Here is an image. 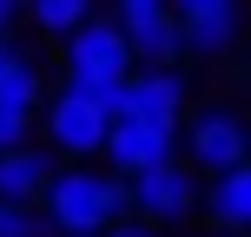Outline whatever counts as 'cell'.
Here are the masks:
<instances>
[{
  "mask_svg": "<svg viewBox=\"0 0 251 237\" xmlns=\"http://www.w3.org/2000/svg\"><path fill=\"white\" fill-rule=\"evenodd\" d=\"M40 217L53 224V237H100L113 217H126V178H113L93 158L53 165L47 191H40Z\"/></svg>",
  "mask_w": 251,
  "mask_h": 237,
  "instance_id": "6da1fadb",
  "label": "cell"
},
{
  "mask_svg": "<svg viewBox=\"0 0 251 237\" xmlns=\"http://www.w3.org/2000/svg\"><path fill=\"white\" fill-rule=\"evenodd\" d=\"M132 73V53L113 13H86L73 33L60 40V86H79L100 99L106 119H119V79Z\"/></svg>",
  "mask_w": 251,
  "mask_h": 237,
  "instance_id": "7a4b0ae2",
  "label": "cell"
},
{
  "mask_svg": "<svg viewBox=\"0 0 251 237\" xmlns=\"http://www.w3.org/2000/svg\"><path fill=\"white\" fill-rule=\"evenodd\" d=\"M192 211H199V172L185 158H159L126 178V217H139V224L165 231V224H185Z\"/></svg>",
  "mask_w": 251,
  "mask_h": 237,
  "instance_id": "3957f363",
  "label": "cell"
},
{
  "mask_svg": "<svg viewBox=\"0 0 251 237\" xmlns=\"http://www.w3.org/2000/svg\"><path fill=\"white\" fill-rule=\"evenodd\" d=\"M245 145H251V132H245L238 106H199V112L178 119V158H185L199 178L245 165Z\"/></svg>",
  "mask_w": 251,
  "mask_h": 237,
  "instance_id": "277c9868",
  "label": "cell"
},
{
  "mask_svg": "<svg viewBox=\"0 0 251 237\" xmlns=\"http://www.w3.org/2000/svg\"><path fill=\"white\" fill-rule=\"evenodd\" d=\"M40 119H47V151H53V158H66V165L100 158V138H106V125H113V119L100 112V99L79 92V86L47 92V99H40Z\"/></svg>",
  "mask_w": 251,
  "mask_h": 237,
  "instance_id": "5b68a950",
  "label": "cell"
},
{
  "mask_svg": "<svg viewBox=\"0 0 251 237\" xmlns=\"http://www.w3.org/2000/svg\"><path fill=\"white\" fill-rule=\"evenodd\" d=\"M192 112V73L185 66H132L119 79V119H159L178 125Z\"/></svg>",
  "mask_w": 251,
  "mask_h": 237,
  "instance_id": "8992f818",
  "label": "cell"
},
{
  "mask_svg": "<svg viewBox=\"0 0 251 237\" xmlns=\"http://www.w3.org/2000/svg\"><path fill=\"white\" fill-rule=\"evenodd\" d=\"M100 158L113 178H132L159 158H178V125H159V119H113L100 138Z\"/></svg>",
  "mask_w": 251,
  "mask_h": 237,
  "instance_id": "52a82bcc",
  "label": "cell"
},
{
  "mask_svg": "<svg viewBox=\"0 0 251 237\" xmlns=\"http://www.w3.org/2000/svg\"><path fill=\"white\" fill-rule=\"evenodd\" d=\"M238 40H245V7L238 0L199 13V20H178V53L199 60V66H225L231 53H238Z\"/></svg>",
  "mask_w": 251,
  "mask_h": 237,
  "instance_id": "ba28073f",
  "label": "cell"
},
{
  "mask_svg": "<svg viewBox=\"0 0 251 237\" xmlns=\"http://www.w3.org/2000/svg\"><path fill=\"white\" fill-rule=\"evenodd\" d=\"M113 20L126 33L132 66H185V53H178V20L165 7H152V13H113Z\"/></svg>",
  "mask_w": 251,
  "mask_h": 237,
  "instance_id": "9c48e42d",
  "label": "cell"
},
{
  "mask_svg": "<svg viewBox=\"0 0 251 237\" xmlns=\"http://www.w3.org/2000/svg\"><path fill=\"white\" fill-rule=\"evenodd\" d=\"M199 211L212 217L218 231H245V224H251V165L212 172V178L199 185Z\"/></svg>",
  "mask_w": 251,
  "mask_h": 237,
  "instance_id": "30bf717a",
  "label": "cell"
},
{
  "mask_svg": "<svg viewBox=\"0 0 251 237\" xmlns=\"http://www.w3.org/2000/svg\"><path fill=\"white\" fill-rule=\"evenodd\" d=\"M53 165H60V158H53L47 145H7V151H0V198H7V204H40Z\"/></svg>",
  "mask_w": 251,
  "mask_h": 237,
  "instance_id": "8fae6325",
  "label": "cell"
},
{
  "mask_svg": "<svg viewBox=\"0 0 251 237\" xmlns=\"http://www.w3.org/2000/svg\"><path fill=\"white\" fill-rule=\"evenodd\" d=\"M40 99H47V73H40V60H26L20 46L0 60V106H13V112H40Z\"/></svg>",
  "mask_w": 251,
  "mask_h": 237,
  "instance_id": "7c38bea8",
  "label": "cell"
},
{
  "mask_svg": "<svg viewBox=\"0 0 251 237\" xmlns=\"http://www.w3.org/2000/svg\"><path fill=\"white\" fill-rule=\"evenodd\" d=\"M86 13H100V0H26L20 7V20H33L40 26V40H66Z\"/></svg>",
  "mask_w": 251,
  "mask_h": 237,
  "instance_id": "4fadbf2b",
  "label": "cell"
},
{
  "mask_svg": "<svg viewBox=\"0 0 251 237\" xmlns=\"http://www.w3.org/2000/svg\"><path fill=\"white\" fill-rule=\"evenodd\" d=\"M0 237H53V224L40 217V204H7L0 198Z\"/></svg>",
  "mask_w": 251,
  "mask_h": 237,
  "instance_id": "5bb4252c",
  "label": "cell"
},
{
  "mask_svg": "<svg viewBox=\"0 0 251 237\" xmlns=\"http://www.w3.org/2000/svg\"><path fill=\"white\" fill-rule=\"evenodd\" d=\"M26 132H33V112H13V106H0V151H7V145H26Z\"/></svg>",
  "mask_w": 251,
  "mask_h": 237,
  "instance_id": "9a60e30c",
  "label": "cell"
},
{
  "mask_svg": "<svg viewBox=\"0 0 251 237\" xmlns=\"http://www.w3.org/2000/svg\"><path fill=\"white\" fill-rule=\"evenodd\" d=\"M212 7H225V0H165L172 20H199V13H212Z\"/></svg>",
  "mask_w": 251,
  "mask_h": 237,
  "instance_id": "2e32d148",
  "label": "cell"
},
{
  "mask_svg": "<svg viewBox=\"0 0 251 237\" xmlns=\"http://www.w3.org/2000/svg\"><path fill=\"white\" fill-rule=\"evenodd\" d=\"M100 237H159V231H152V224H139V217H113Z\"/></svg>",
  "mask_w": 251,
  "mask_h": 237,
  "instance_id": "e0dca14e",
  "label": "cell"
},
{
  "mask_svg": "<svg viewBox=\"0 0 251 237\" xmlns=\"http://www.w3.org/2000/svg\"><path fill=\"white\" fill-rule=\"evenodd\" d=\"M13 26H20V7H7V0H0V33H13Z\"/></svg>",
  "mask_w": 251,
  "mask_h": 237,
  "instance_id": "ac0fdd59",
  "label": "cell"
},
{
  "mask_svg": "<svg viewBox=\"0 0 251 237\" xmlns=\"http://www.w3.org/2000/svg\"><path fill=\"white\" fill-rule=\"evenodd\" d=\"M152 7H165V0H119V13H152Z\"/></svg>",
  "mask_w": 251,
  "mask_h": 237,
  "instance_id": "d6986e66",
  "label": "cell"
},
{
  "mask_svg": "<svg viewBox=\"0 0 251 237\" xmlns=\"http://www.w3.org/2000/svg\"><path fill=\"white\" fill-rule=\"evenodd\" d=\"M7 53H13V33H0V60H7Z\"/></svg>",
  "mask_w": 251,
  "mask_h": 237,
  "instance_id": "ffe728a7",
  "label": "cell"
},
{
  "mask_svg": "<svg viewBox=\"0 0 251 237\" xmlns=\"http://www.w3.org/2000/svg\"><path fill=\"white\" fill-rule=\"evenodd\" d=\"M7 7H26V0H7Z\"/></svg>",
  "mask_w": 251,
  "mask_h": 237,
  "instance_id": "44dd1931",
  "label": "cell"
}]
</instances>
